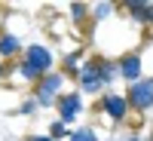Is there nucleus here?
<instances>
[{"label":"nucleus","instance_id":"423d86ee","mask_svg":"<svg viewBox=\"0 0 153 141\" xmlns=\"http://www.w3.org/2000/svg\"><path fill=\"white\" fill-rule=\"evenodd\" d=\"M138 74H141V61H138V55H129V58L123 61V77L138 83Z\"/></svg>","mask_w":153,"mask_h":141},{"label":"nucleus","instance_id":"dca6fc26","mask_svg":"<svg viewBox=\"0 0 153 141\" xmlns=\"http://www.w3.org/2000/svg\"><path fill=\"white\" fill-rule=\"evenodd\" d=\"M150 19H153V3H150Z\"/></svg>","mask_w":153,"mask_h":141},{"label":"nucleus","instance_id":"2eb2a0df","mask_svg":"<svg viewBox=\"0 0 153 141\" xmlns=\"http://www.w3.org/2000/svg\"><path fill=\"white\" fill-rule=\"evenodd\" d=\"M34 141H52V138H34Z\"/></svg>","mask_w":153,"mask_h":141},{"label":"nucleus","instance_id":"f03ea898","mask_svg":"<svg viewBox=\"0 0 153 141\" xmlns=\"http://www.w3.org/2000/svg\"><path fill=\"white\" fill-rule=\"evenodd\" d=\"M129 101H132L135 107H150V104H153V80H138V83H132Z\"/></svg>","mask_w":153,"mask_h":141},{"label":"nucleus","instance_id":"20e7f679","mask_svg":"<svg viewBox=\"0 0 153 141\" xmlns=\"http://www.w3.org/2000/svg\"><path fill=\"white\" fill-rule=\"evenodd\" d=\"M58 110H61V123H71V120L76 117V110H80V98H76V95H68V98H61Z\"/></svg>","mask_w":153,"mask_h":141},{"label":"nucleus","instance_id":"f8f14e48","mask_svg":"<svg viewBox=\"0 0 153 141\" xmlns=\"http://www.w3.org/2000/svg\"><path fill=\"white\" fill-rule=\"evenodd\" d=\"M107 12H110V3H98V9H95V16H98V19H104Z\"/></svg>","mask_w":153,"mask_h":141},{"label":"nucleus","instance_id":"f257e3e1","mask_svg":"<svg viewBox=\"0 0 153 141\" xmlns=\"http://www.w3.org/2000/svg\"><path fill=\"white\" fill-rule=\"evenodd\" d=\"M49 65H52L49 49H43V46H31V49H28V58H25V65H22V74H25V77H37V74L49 71Z\"/></svg>","mask_w":153,"mask_h":141},{"label":"nucleus","instance_id":"6e6552de","mask_svg":"<svg viewBox=\"0 0 153 141\" xmlns=\"http://www.w3.org/2000/svg\"><path fill=\"white\" fill-rule=\"evenodd\" d=\"M16 49H19V37H3V40H0V52L3 55L16 52Z\"/></svg>","mask_w":153,"mask_h":141},{"label":"nucleus","instance_id":"1a4fd4ad","mask_svg":"<svg viewBox=\"0 0 153 141\" xmlns=\"http://www.w3.org/2000/svg\"><path fill=\"white\" fill-rule=\"evenodd\" d=\"M132 12H135V19L147 22L150 19V3H132Z\"/></svg>","mask_w":153,"mask_h":141},{"label":"nucleus","instance_id":"0eeeda50","mask_svg":"<svg viewBox=\"0 0 153 141\" xmlns=\"http://www.w3.org/2000/svg\"><path fill=\"white\" fill-rule=\"evenodd\" d=\"M58 86H61V77H46L43 86H40V101H49V98L58 92Z\"/></svg>","mask_w":153,"mask_h":141},{"label":"nucleus","instance_id":"9d476101","mask_svg":"<svg viewBox=\"0 0 153 141\" xmlns=\"http://www.w3.org/2000/svg\"><path fill=\"white\" fill-rule=\"evenodd\" d=\"M98 74H101V83H113V65H98Z\"/></svg>","mask_w":153,"mask_h":141},{"label":"nucleus","instance_id":"9b49d317","mask_svg":"<svg viewBox=\"0 0 153 141\" xmlns=\"http://www.w3.org/2000/svg\"><path fill=\"white\" fill-rule=\"evenodd\" d=\"M71 141H95V132L92 129H80V132H74Z\"/></svg>","mask_w":153,"mask_h":141},{"label":"nucleus","instance_id":"ddd939ff","mask_svg":"<svg viewBox=\"0 0 153 141\" xmlns=\"http://www.w3.org/2000/svg\"><path fill=\"white\" fill-rule=\"evenodd\" d=\"M86 16V6L83 3H74V19H83Z\"/></svg>","mask_w":153,"mask_h":141},{"label":"nucleus","instance_id":"39448f33","mask_svg":"<svg viewBox=\"0 0 153 141\" xmlns=\"http://www.w3.org/2000/svg\"><path fill=\"white\" fill-rule=\"evenodd\" d=\"M104 107H107V113H110V117H126V107H129V104H126V98H120V95H110L107 101H104Z\"/></svg>","mask_w":153,"mask_h":141},{"label":"nucleus","instance_id":"7ed1b4c3","mask_svg":"<svg viewBox=\"0 0 153 141\" xmlns=\"http://www.w3.org/2000/svg\"><path fill=\"white\" fill-rule=\"evenodd\" d=\"M80 86L86 89V92H98V86H101V74H98V68L86 65V68L80 71Z\"/></svg>","mask_w":153,"mask_h":141},{"label":"nucleus","instance_id":"f3484780","mask_svg":"<svg viewBox=\"0 0 153 141\" xmlns=\"http://www.w3.org/2000/svg\"><path fill=\"white\" fill-rule=\"evenodd\" d=\"M132 141H138V138H132Z\"/></svg>","mask_w":153,"mask_h":141},{"label":"nucleus","instance_id":"4468645a","mask_svg":"<svg viewBox=\"0 0 153 141\" xmlns=\"http://www.w3.org/2000/svg\"><path fill=\"white\" fill-rule=\"evenodd\" d=\"M61 135H65V123H55L52 126V138H61Z\"/></svg>","mask_w":153,"mask_h":141}]
</instances>
